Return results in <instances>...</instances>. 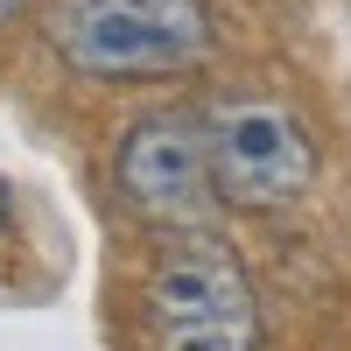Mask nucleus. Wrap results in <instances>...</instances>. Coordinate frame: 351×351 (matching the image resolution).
<instances>
[{"label":"nucleus","mask_w":351,"mask_h":351,"mask_svg":"<svg viewBox=\"0 0 351 351\" xmlns=\"http://www.w3.org/2000/svg\"><path fill=\"white\" fill-rule=\"evenodd\" d=\"M21 8H28V0H0V28H8V21H14Z\"/></svg>","instance_id":"obj_6"},{"label":"nucleus","mask_w":351,"mask_h":351,"mask_svg":"<svg viewBox=\"0 0 351 351\" xmlns=\"http://www.w3.org/2000/svg\"><path fill=\"white\" fill-rule=\"evenodd\" d=\"M211 0H71L56 14V56L99 84H148L211 64Z\"/></svg>","instance_id":"obj_1"},{"label":"nucleus","mask_w":351,"mask_h":351,"mask_svg":"<svg viewBox=\"0 0 351 351\" xmlns=\"http://www.w3.org/2000/svg\"><path fill=\"white\" fill-rule=\"evenodd\" d=\"M204 148H211V183L232 211H288L316 183V141L302 112L274 92H218L197 112Z\"/></svg>","instance_id":"obj_3"},{"label":"nucleus","mask_w":351,"mask_h":351,"mask_svg":"<svg viewBox=\"0 0 351 351\" xmlns=\"http://www.w3.org/2000/svg\"><path fill=\"white\" fill-rule=\"evenodd\" d=\"M112 183H120L127 211L162 232H204L218 204L211 183V148H204L197 112H141L112 148Z\"/></svg>","instance_id":"obj_4"},{"label":"nucleus","mask_w":351,"mask_h":351,"mask_svg":"<svg viewBox=\"0 0 351 351\" xmlns=\"http://www.w3.org/2000/svg\"><path fill=\"white\" fill-rule=\"evenodd\" d=\"M14 225V197H8V183H0V232Z\"/></svg>","instance_id":"obj_5"},{"label":"nucleus","mask_w":351,"mask_h":351,"mask_svg":"<svg viewBox=\"0 0 351 351\" xmlns=\"http://www.w3.org/2000/svg\"><path fill=\"white\" fill-rule=\"evenodd\" d=\"M148 351H260V295L211 232H176L148 267Z\"/></svg>","instance_id":"obj_2"}]
</instances>
